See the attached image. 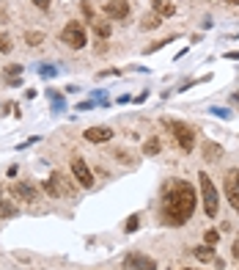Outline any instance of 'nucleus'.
<instances>
[{"mask_svg": "<svg viewBox=\"0 0 239 270\" xmlns=\"http://www.w3.org/2000/svg\"><path fill=\"white\" fill-rule=\"evenodd\" d=\"M198 196L193 191V185L184 179H176L168 187V193L162 196V221L168 226H184L190 221V215L195 212Z\"/></svg>", "mask_w": 239, "mask_h": 270, "instance_id": "f257e3e1", "label": "nucleus"}, {"mask_svg": "<svg viewBox=\"0 0 239 270\" xmlns=\"http://www.w3.org/2000/svg\"><path fill=\"white\" fill-rule=\"evenodd\" d=\"M198 185H201V196H203V212L209 218H217V210H220V196H217V187L212 185V179L206 174H198Z\"/></svg>", "mask_w": 239, "mask_h": 270, "instance_id": "f03ea898", "label": "nucleus"}, {"mask_svg": "<svg viewBox=\"0 0 239 270\" xmlns=\"http://www.w3.org/2000/svg\"><path fill=\"white\" fill-rule=\"evenodd\" d=\"M61 39H64V44L72 47V50H83L85 47V28L80 22H69L61 31Z\"/></svg>", "mask_w": 239, "mask_h": 270, "instance_id": "7ed1b4c3", "label": "nucleus"}, {"mask_svg": "<svg viewBox=\"0 0 239 270\" xmlns=\"http://www.w3.org/2000/svg\"><path fill=\"white\" fill-rule=\"evenodd\" d=\"M170 130H173L176 144H179L184 152H193L195 149V132L190 130L187 124H182V121H170Z\"/></svg>", "mask_w": 239, "mask_h": 270, "instance_id": "20e7f679", "label": "nucleus"}, {"mask_svg": "<svg viewBox=\"0 0 239 270\" xmlns=\"http://www.w3.org/2000/svg\"><path fill=\"white\" fill-rule=\"evenodd\" d=\"M223 187H225V196H228L231 207H234V210L239 212V168H231V171L225 174Z\"/></svg>", "mask_w": 239, "mask_h": 270, "instance_id": "39448f33", "label": "nucleus"}, {"mask_svg": "<svg viewBox=\"0 0 239 270\" xmlns=\"http://www.w3.org/2000/svg\"><path fill=\"white\" fill-rule=\"evenodd\" d=\"M72 174H74V179H77L83 187H91L94 185V174H91V168H88V163H85L83 157H74L72 160Z\"/></svg>", "mask_w": 239, "mask_h": 270, "instance_id": "423d86ee", "label": "nucleus"}, {"mask_svg": "<svg viewBox=\"0 0 239 270\" xmlns=\"http://www.w3.org/2000/svg\"><path fill=\"white\" fill-rule=\"evenodd\" d=\"M124 267H129V270H157V262L146 254H127Z\"/></svg>", "mask_w": 239, "mask_h": 270, "instance_id": "0eeeda50", "label": "nucleus"}, {"mask_svg": "<svg viewBox=\"0 0 239 270\" xmlns=\"http://www.w3.org/2000/svg\"><path fill=\"white\" fill-rule=\"evenodd\" d=\"M105 14L110 19H124L129 14V3H127V0H107V3H105Z\"/></svg>", "mask_w": 239, "mask_h": 270, "instance_id": "6e6552de", "label": "nucleus"}, {"mask_svg": "<svg viewBox=\"0 0 239 270\" xmlns=\"http://www.w3.org/2000/svg\"><path fill=\"white\" fill-rule=\"evenodd\" d=\"M83 135H85V141H91V144H105V141L113 138V130L110 127H88Z\"/></svg>", "mask_w": 239, "mask_h": 270, "instance_id": "1a4fd4ad", "label": "nucleus"}, {"mask_svg": "<svg viewBox=\"0 0 239 270\" xmlns=\"http://www.w3.org/2000/svg\"><path fill=\"white\" fill-rule=\"evenodd\" d=\"M11 193H14V199H19V201H36V187H31L28 182H14V185H11Z\"/></svg>", "mask_w": 239, "mask_h": 270, "instance_id": "9d476101", "label": "nucleus"}, {"mask_svg": "<svg viewBox=\"0 0 239 270\" xmlns=\"http://www.w3.org/2000/svg\"><path fill=\"white\" fill-rule=\"evenodd\" d=\"M152 11L157 17H173L176 14V3H170V0H152Z\"/></svg>", "mask_w": 239, "mask_h": 270, "instance_id": "9b49d317", "label": "nucleus"}, {"mask_svg": "<svg viewBox=\"0 0 239 270\" xmlns=\"http://www.w3.org/2000/svg\"><path fill=\"white\" fill-rule=\"evenodd\" d=\"M160 22H162V17H157V14H146L140 19V28L143 31H152V28H160Z\"/></svg>", "mask_w": 239, "mask_h": 270, "instance_id": "f8f14e48", "label": "nucleus"}, {"mask_svg": "<svg viewBox=\"0 0 239 270\" xmlns=\"http://www.w3.org/2000/svg\"><path fill=\"white\" fill-rule=\"evenodd\" d=\"M19 210H17V204H11V201H3L0 199V218H14Z\"/></svg>", "mask_w": 239, "mask_h": 270, "instance_id": "ddd939ff", "label": "nucleus"}, {"mask_svg": "<svg viewBox=\"0 0 239 270\" xmlns=\"http://www.w3.org/2000/svg\"><path fill=\"white\" fill-rule=\"evenodd\" d=\"M195 256H198L201 262H212V259H217V256H215V248H212V246H201V248H195Z\"/></svg>", "mask_w": 239, "mask_h": 270, "instance_id": "4468645a", "label": "nucleus"}, {"mask_svg": "<svg viewBox=\"0 0 239 270\" xmlns=\"http://www.w3.org/2000/svg\"><path fill=\"white\" fill-rule=\"evenodd\" d=\"M94 31H97L99 36H110V22H107V19H94Z\"/></svg>", "mask_w": 239, "mask_h": 270, "instance_id": "2eb2a0df", "label": "nucleus"}, {"mask_svg": "<svg viewBox=\"0 0 239 270\" xmlns=\"http://www.w3.org/2000/svg\"><path fill=\"white\" fill-rule=\"evenodd\" d=\"M220 152H223V149H220V146H215V144H206V146H203V154H206V160H215Z\"/></svg>", "mask_w": 239, "mask_h": 270, "instance_id": "dca6fc26", "label": "nucleus"}, {"mask_svg": "<svg viewBox=\"0 0 239 270\" xmlns=\"http://www.w3.org/2000/svg\"><path fill=\"white\" fill-rule=\"evenodd\" d=\"M143 152H146V154H157V152H160V141H157V138L146 141V146H143Z\"/></svg>", "mask_w": 239, "mask_h": 270, "instance_id": "f3484780", "label": "nucleus"}, {"mask_svg": "<svg viewBox=\"0 0 239 270\" xmlns=\"http://www.w3.org/2000/svg\"><path fill=\"white\" fill-rule=\"evenodd\" d=\"M25 42H28V44H42V42H44V33H36V31H33V33H28V36H25Z\"/></svg>", "mask_w": 239, "mask_h": 270, "instance_id": "a211bd4d", "label": "nucleus"}, {"mask_svg": "<svg viewBox=\"0 0 239 270\" xmlns=\"http://www.w3.org/2000/svg\"><path fill=\"white\" fill-rule=\"evenodd\" d=\"M6 75H9L11 80H14L17 75H22V66H19V64H11V66H6Z\"/></svg>", "mask_w": 239, "mask_h": 270, "instance_id": "6ab92c4d", "label": "nucleus"}, {"mask_svg": "<svg viewBox=\"0 0 239 270\" xmlns=\"http://www.w3.org/2000/svg\"><path fill=\"white\" fill-rule=\"evenodd\" d=\"M11 50V39L6 33H0V52H9Z\"/></svg>", "mask_w": 239, "mask_h": 270, "instance_id": "aec40b11", "label": "nucleus"}, {"mask_svg": "<svg viewBox=\"0 0 239 270\" xmlns=\"http://www.w3.org/2000/svg\"><path fill=\"white\" fill-rule=\"evenodd\" d=\"M217 240H220V232H215V229H209V232H206V242H209V246H215Z\"/></svg>", "mask_w": 239, "mask_h": 270, "instance_id": "412c9836", "label": "nucleus"}, {"mask_svg": "<svg viewBox=\"0 0 239 270\" xmlns=\"http://www.w3.org/2000/svg\"><path fill=\"white\" fill-rule=\"evenodd\" d=\"M138 226H140V224H138V215H132V218L127 221V232H135Z\"/></svg>", "mask_w": 239, "mask_h": 270, "instance_id": "4be33fe9", "label": "nucleus"}, {"mask_svg": "<svg viewBox=\"0 0 239 270\" xmlns=\"http://www.w3.org/2000/svg\"><path fill=\"white\" fill-rule=\"evenodd\" d=\"M33 6H36V9H50V0H33Z\"/></svg>", "mask_w": 239, "mask_h": 270, "instance_id": "5701e85b", "label": "nucleus"}, {"mask_svg": "<svg viewBox=\"0 0 239 270\" xmlns=\"http://www.w3.org/2000/svg\"><path fill=\"white\" fill-rule=\"evenodd\" d=\"M223 3H228V6H236V3H239V0H223Z\"/></svg>", "mask_w": 239, "mask_h": 270, "instance_id": "b1692460", "label": "nucleus"}, {"mask_svg": "<svg viewBox=\"0 0 239 270\" xmlns=\"http://www.w3.org/2000/svg\"><path fill=\"white\" fill-rule=\"evenodd\" d=\"M234 256H236V259H239V242H236V246H234Z\"/></svg>", "mask_w": 239, "mask_h": 270, "instance_id": "393cba45", "label": "nucleus"}, {"mask_svg": "<svg viewBox=\"0 0 239 270\" xmlns=\"http://www.w3.org/2000/svg\"><path fill=\"white\" fill-rule=\"evenodd\" d=\"M190 270H193V267H190Z\"/></svg>", "mask_w": 239, "mask_h": 270, "instance_id": "a878e982", "label": "nucleus"}]
</instances>
